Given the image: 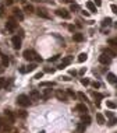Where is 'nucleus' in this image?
Instances as JSON below:
<instances>
[{
  "mask_svg": "<svg viewBox=\"0 0 117 133\" xmlns=\"http://www.w3.org/2000/svg\"><path fill=\"white\" fill-rule=\"evenodd\" d=\"M54 84H53L52 81H40V87H53Z\"/></svg>",
  "mask_w": 117,
  "mask_h": 133,
  "instance_id": "obj_28",
  "label": "nucleus"
},
{
  "mask_svg": "<svg viewBox=\"0 0 117 133\" xmlns=\"http://www.w3.org/2000/svg\"><path fill=\"white\" fill-rule=\"evenodd\" d=\"M65 93H67V94H68L70 97H73V98H75V97H77V94H75V93H74L73 90H70V88H67V90H65Z\"/></svg>",
  "mask_w": 117,
  "mask_h": 133,
  "instance_id": "obj_33",
  "label": "nucleus"
},
{
  "mask_svg": "<svg viewBox=\"0 0 117 133\" xmlns=\"http://www.w3.org/2000/svg\"><path fill=\"white\" fill-rule=\"evenodd\" d=\"M4 114H6V118H9V122L10 123H14V115H13V112H10V111H4Z\"/></svg>",
  "mask_w": 117,
  "mask_h": 133,
  "instance_id": "obj_19",
  "label": "nucleus"
},
{
  "mask_svg": "<svg viewBox=\"0 0 117 133\" xmlns=\"http://www.w3.org/2000/svg\"><path fill=\"white\" fill-rule=\"evenodd\" d=\"M99 62L102 64H110V62H112V57H110L109 55H106V53L103 52V53L99 56Z\"/></svg>",
  "mask_w": 117,
  "mask_h": 133,
  "instance_id": "obj_6",
  "label": "nucleus"
},
{
  "mask_svg": "<svg viewBox=\"0 0 117 133\" xmlns=\"http://www.w3.org/2000/svg\"><path fill=\"white\" fill-rule=\"evenodd\" d=\"M109 45H112V46H117V38H110L107 41Z\"/></svg>",
  "mask_w": 117,
  "mask_h": 133,
  "instance_id": "obj_30",
  "label": "nucleus"
},
{
  "mask_svg": "<svg viewBox=\"0 0 117 133\" xmlns=\"http://www.w3.org/2000/svg\"><path fill=\"white\" fill-rule=\"evenodd\" d=\"M116 86H117V84H116Z\"/></svg>",
  "mask_w": 117,
  "mask_h": 133,
  "instance_id": "obj_56",
  "label": "nucleus"
},
{
  "mask_svg": "<svg viewBox=\"0 0 117 133\" xmlns=\"http://www.w3.org/2000/svg\"><path fill=\"white\" fill-rule=\"evenodd\" d=\"M6 83H7V80H6L4 77H0V88L6 87Z\"/></svg>",
  "mask_w": 117,
  "mask_h": 133,
  "instance_id": "obj_34",
  "label": "nucleus"
},
{
  "mask_svg": "<svg viewBox=\"0 0 117 133\" xmlns=\"http://www.w3.org/2000/svg\"><path fill=\"white\" fill-rule=\"evenodd\" d=\"M1 126H3V123H1V119H0V129H1Z\"/></svg>",
  "mask_w": 117,
  "mask_h": 133,
  "instance_id": "obj_53",
  "label": "nucleus"
},
{
  "mask_svg": "<svg viewBox=\"0 0 117 133\" xmlns=\"http://www.w3.org/2000/svg\"><path fill=\"white\" fill-rule=\"evenodd\" d=\"M104 53H106V55H109L110 57H112V59L117 56L116 51H113V49H110V48H106V49H104Z\"/></svg>",
  "mask_w": 117,
  "mask_h": 133,
  "instance_id": "obj_16",
  "label": "nucleus"
},
{
  "mask_svg": "<svg viewBox=\"0 0 117 133\" xmlns=\"http://www.w3.org/2000/svg\"><path fill=\"white\" fill-rule=\"evenodd\" d=\"M68 30L71 31V32H74V31H75V28H74V25H68Z\"/></svg>",
  "mask_w": 117,
  "mask_h": 133,
  "instance_id": "obj_48",
  "label": "nucleus"
},
{
  "mask_svg": "<svg viewBox=\"0 0 117 133\" xmlns=\"http://www.w3.org/2000/svg\"><path fill=\"white\" fill-rule=\"evenodd\" d=\"M106 116H107V118H113V116H114V114H113V112H110V111H107V112H106Z\"/></svg>",
  "mask_w": 117,
  "mask_h": 133,
  "instance_id": "obj_43",
  "label": "nucleus"
},
{
  "mask_svg": "<svg viewBox=\"0 0 117 133\" xmlns=\"http://www.w3.org/2000/svg\"><path fill=\"white\" fill-rule=\"evenodd\" d=\"M34 1H39V0H34Z\"/></svg>",
  "mask_w": 117,
  "mask_h": 133,
  "instance_id": "obj_55",
  "label": "nucleus"
},
{
  "mask_svg": "<svg viewBox=\"0 0 117 133\" xmlns=\"http://www.w3.org/2000/svg\"><path fill=\"white\" fill-rule=\"evenodd\" d=\"M107 81L112 83V84H117V77H116V74L107 73Z\"/></svg>",
  "mask_w": 117,
  "mask_h": 133,
  "instance_id": "obj_15",
  "label": "nucleus"
},
{
  "mask_svg": "<svg viewBox=\"0 0 117 133\" xmlns=\"http://www.w3.org/2000/svg\"><path fill=\"white\" fill-rule=\"evenodd\" d=\"M77 97H78V98H79V99H81V101H88L87 95L84 94V93H78V94H77Z\"/></svg>",
  "mask_w": 117,
  "mask_h": 133,
  "instance_id": "obj_31",
  "label": "nucleus"
},
{
  "mask_svg": "<svg viewBox=\"0 0 117 133\" xmlns=\"http://www.w3.org/2000/svg\"><path fill=\"white\" fill-rule=\"evenodd\" d=\"M87 7L89 11H92V13H96V4L93 3V1H88L87 3Z\"/></svg>",
  "mask_w": 117,
  "mask_h": 133,
  "instance_id": "obj_17",
  "label": "nucleus"
},
{
  "mask_svg": "<svg viewBox=\"0 0 117 133\" xmlns=\"http://www.w3.org/2000/svg\"><path fill=\"white\" fill-rule=\"evenodd\" d=\"M29 98H31V101H39L42 97H40V93L38 90H32L29 93Z\"/></svg>",
  "mask_w": 117,
  "mask_h": 133,
  "instance_id": "obj_9",
  "label": "nucleus"
},
{
  "mask_svg": "<svg viewBox=\"0 0 117 133\" xmlns=\"http://www.w3.org/2000/svg\"><path fill=\"white\" fill-rule=\"evenodd\" d=\"M40 97L43 99H49L50 97H52V88H48V90H43L42 91V94H40Z\"/></svg>",
  "mask_w": 117,
  "mask_h": 133,
  "instance_id": "obj_13",
  "label": "nucleus"
},
{
  "mask_svg": "<svg viewBox=\"0 0 117 133\" xmlns=\"http://www.w3.org/2000/svg\"><path fill=\"white\" fill-rule=\"evenodd\" d=\"M6 30L7 31H15L17 30V22L14 21V20H9V21L6 22Z\"/></svg>",
  "mask_w": 117,
  "mask_h": 133,
  "instance_id": "obj_7",
  "label": "nucleus"
},
{
  "mask_svg": "<svg viewBox=\"0 0 117 133\" xmlns=\"http://www.w3.org/2000/svg\"><path fill=\"white\" fill-rule=\"evenodd\" d=\"M35 69H36V64H35V63H29V64H28V66H26V73H29V72H34V70Z\"/></svg>",
  "mask_w": 117,
  "mask_h": 133,
  "instance_id": "obj_25",
  "label": "nucleus"
},
{
  "mask_svg": "<svg viewBox=\"0 0 117 133\" xmlns=\"http://www.w3.org/2000/svg\"><path fill=\"white\" fill-rule=\"evenodd\" d=\"M36 11H38V16H39V17L46 18V20H49V18H50V16H49V13H48V10L43 9V7H39Z\"/></svg>",
  "mask_w": 117,
  "mask_h": 133,
  "instance_id": "obj_8",
  "label": "nucleus"
},
{
  "mask_svg": "<svg viewBox=\"0 0 117 133\" xmlns=\"http://www.w3.org/2000/svg\"><path fill=\"white\" fill-rule=\"evenodd\" d=\"M96 120H98V123L99 125H104L106 123V119H104V116L102 114H96Z\"/></svg>",
  "mask_w": 117,
  "mask_h": 133,
  "instance_id": "obj_18",
  "label": "nucleus"
},
{
  "mask_svg": "<svg viewBox=\"0 0 117 133\" xmlns=\"http://www.w3.org/2000/svg\"><path fill=\"white\" fill-rule=\"evenodd\" d=\"M17 115L20 116V118H26V112L22 109V111H18V112H17Z\"/></svg>",
  "mask_w": 117,
  "mask_h": 133,
  "instance_id": "obj_35",
  "label": "nucleus"
},
{
  "mask_svg": "<svg viewBox=\"0 0 117 133\" xmlns=\"http://www.w3.org/2000/svg\"><path fill=\"white\" fill-rule=\"evenodd\" d=\"M13 16H14L15 18H18L20 21H22V20H24V14H22L21 10H18V9H14V10H13Z\"/></svg>",
  "mask_w": 117,
  "mask_h": 133,
  "instance_id": "obj_12",
  "label": "nucleus"
},
{
  "mask_svg": "<svg viewBox=\"0 0 117 133\" xmlns=\"http://www.w3.org/2000/svg\"><path fill=\"white\" fill-rule=\"evenodd\" d=\"M95 3H96V6H100L102 4V0H95Z\"/></svg>",
  "mask_w": 117,
  "mask_h": 133,
  "instance_id": "obj_51",
  "label": "nucleus"
},
{
  "mask_svg": "<svg viewBox=\"0 0 117 133\" xmlns=\"http://www.w3.org/2000/svg\"><path fill=\"white\" fill-rule=\"evenodd\" d=\"M59 56H60V55H56V56H53V57H50L49 62H54V60H57V59H59Z\"/></svg>",
  "mask_w": 117,
  "mask_h": 133,
  "instance_id": "obj_42",
  "label": "nucleus"
},
{
  "mask_svg": "<svg viewBox=\"0 0 117 133\" xmlns=\"http://www.w3.org/2000/svg\"><path fill=\"white\" fill-rule=\"evenodd\" d=\"M31 102V98L28 97V95L25 94H21V95H18L17 97V104L18 105H21V107H28Z\"/></svg>",
  "mask_w": 117,
  "mask_h": 133,
  "instance_id": "obj_1",
  "label": "nucleus"
},
{
  "mask_svg": "<svg viewBox=\"0 0 117 133\" xmlns=\"http://www.w3.org/2000/svg\"><path fill=\"white\" fill-rule=\"evenodd\" d=\"M116 123H117V118H116V116H113V118H110V120L107 122V125H109V126H114Z\"/></svg>",
  "mask_w": 117,
  "mask_h": 133,
  "instance_id": "obj_29",
  "label": "nucleus"
},
{
  "mask_svg": "<svg viewBox=\"0 0 117 133\" xmlns=\"http://www.w3.org/2000/svg\"><path fill=\"white\" fill-rule=\"evenodd\" d=\"M106 107L110 108V109H114V108H117V104L113 102V101H106Z\"/></svg>",
  "mask_w": 117,
  "mask_h": 133,
  "instance_id": "obj_26",
  "label": "nucleus"
},
{
  "mask_svg": "<svg viewBox=\"0 0 117 133\" xmlns=\"http://www.w3.org/2000/svg\"><path fill=\"white\" fill-rule=\"evenodd\" d=\"M4 3H6L7 6H11V4L14 3V0H4Z\"/></svg>",
  "mask_w": 117,
  "mask_h": 133,
  "instance_id": "obj_44",
  "label": "nucleus"
},
{
  "mask_svg": "<svg viewBox=\"0 0 117 133\" xmlns=\"http://www.w3.org/2000/svg\"><path fill=\"white\" fill-rule=\"evenodd\" d=\"M85 72H87V69H85V67H82V69L79 70V74H84Z\"/></svg>",
  "mask_w": 117,
  "mask_h": 133,
  "instance_id": "obj_49",
  "label": "nucleus"
},
{
  "mask_svg": "<svg viewBox=\"0 0 117 133\" xmlns=\"http://www.w3.org/2000/svg\"><path fill=\"white\" fill-rule=\"evenodd\" d=\"M75 111L81 112V114H87V112H88V107L85 105V104H78L77 107H75Z\"/></svg>",
  "mask_w": 117,
  "mask_h": 133,
  "instance_id": "obj_11",
  "label": "nucleus"
},
{
  "mask_svg": "<svg viewBox=\"0 0 117 133\" xmlns=\"http://www.w3.org/2000/svg\"><path fill=\"white\" fill-rule=\"evenodd\" d=\"M54 70H56V69H53V67H52V69H50V67H48L45 72H46V73H54Z\"/></svg>",
  "mask_w": 117,
  "mask_h": 133,
  "instance_id": "obj_41",
  "label": "nucleus"
},
{
  "mask_svg": "<svg viewBox=\"0 0 117 133\" xmlns=\"http://www.w3.org/2000/svg\"><path fill=\"white\" fill-rule=\"evenodd\" d=\"M9 63H10L9 56H3V55H1V64H3V66H9Z\"/></svg>",
  "mask_w": 117,
  "mask_h": 133,
  "instance_id": "obj_24",
  "label": "nucleus"
},
{
  "mask_svg": "<svg viewBox=\"0 0 117 133\" xmlns=\"http://www.w3.org/2000/svg\"><path fill=\"white\" fill-rule=\"evenodd\" d=\"M70 74H71V76H75V74H77V72H75V70H70Z\"/></svg>",
  "mask_w": 117,
  "mask_h": 133,
  "instance_id": "obj_50",
  "label": "nucleus"
},
{
  "mask_svg": "<svg viewBox=\"0 0 117 133\" xmlns=\"http://www.w3.org/2000/svg\"><path fill=\"white\" fill-rule=\"evenodd\" d=\"M24 11L28 13V14H32V13H34V7H32L31 4H25V6H24Z\"/></svg>",
  "mask_w": 117,
  "mask_h": 133,
  "instance_id": "obj_20",
  "label": "nucleus"
},
{
  "mask_svg": "<svg viewBox=\"0 0 117 133\" xmlns=\"http://www.w3.org/2000/svg\"><path fill=\"white\" fill-rule=\"evenodd\" d=\"M11 43H13L14 49H20V48H21V38L13 37V38H11Z\"/></svg>",
  "mask_w": 117,
  "mask_h": 133,
  "instance_id": "obj_10",
  "label": "nucleus"
},
{
  "mask_svg": "<svg viewBox=\"0 0 117 133\" xmlns=\"http://www.w3.org/2000/svg\"><path fill=\"white\" fill-rule=\"evenodd\" d=\"M36 55H38V53H36L34 49H25V51H24V53H22L24 59L28 60V62H32V60H35Z\"/></svg>",
  "mask_w": 117,
  "mask_h": 133,
  "instance_id": "obj_2",
  "label": "nucleus"
},
{
  "mask_svg": "<svg viewBox=\"0 0 117 133\" xmlns=\"http://www.w3.org/2000/svg\"><path fill=\"white\" fill-rule=\"evenodd\" d=\"M3 14H4V7H3V6H0V17H1Z\"/></svg>",
  "mask_w": 117,
  "mask_h": 133,
  "instance_id": "obj_45",
  "label": "nucleus"
},
{
  "mask_svg": "<svg viewBox=\"0 0 117 133\" xmlns=\"http://www.w3.org/2000/svg\"><path fill=\"white\" fill-rule=\"evenodd\" d=\"M73 41H75V42H82V41H84V35L79 34V32H74Z\"/></svg>",
  "mask_w": 117,
  "mask_h": 133,
  "instance_id": "obj_14",
  "label": "nucleus"
},
{
  "mask_svg": "<svg viewBox=\"0 0 117 133\" xmlns=\"http://www.w3.org/2000/svg\"><path fill=\"white\" fill-rule=\"evenodd\" d=\"M81 83H82L84 86H89V84H91V83H89V80H88V78H82V80H81Z\"/></svg>",
  "mask_w": 117,
  "mask_h": 133,
  "instance_id": "obj_37",
  "label": "nucleus"
},
{
  "mask_svg": "<svg viewBox=\"0 0 117 133\" xmlns=\"http://www.w3.org/2000/svg\"><path fill=\"white\" fill-rule=\"evenodd\" d=\"M92 87H93V88H99V87H100V83L99 81H93V83H92Z\"/></svg>",
  "mask_w": 117,
  "mask_h": 133,
  "instance_id": "obj_38",
  "label": "nucleus"
},
{
  "mask_svg": "<svg viewBox=\"0 0 117 133\" xmlns=\"http://www.w3.org/2000/svg\"><path fill=\"white\" fill-rule=\"evenodd\" d=\"M56 14L59 16V17L64 18V20H68V18L71 17V14H70L67 10H64V9H57L56 10Z\"/></svg>",
  "mask_w": 117,
  "mask_h": 133,
  "instance_id": "obj_4",
  "label": "nucleus"
},
{
  "mask_svg": "<svg viewBox=\"0 0 117 133\" xmlns=\"http://www.w3.org/2000/svg\"><path fill=\"white\" fill-rule=\"evenodd\" d=\"M110 24H112V18H103V21H102V27H106V25H110Z\"/></svg>",
  "mask_w": 117,
  "mask_h": 133,
  "instance_id": "obj_27",
  "label": "nucleus"
},
{
  "mask_svg": "<svg viewBox=\"0 0 117 133\" xmlns=\"http://www.w3.org/2000/svg\"><path fill=\"white\" fill-rule=\"evenodd\" d=\"M70 10H71V11H78V10H79V6L75 4V3H73V4L70 6Z\"/></svg>",
  "mask_w": 117,
  "mask_h": 133,
  "instance_id": "obj_32",
  "label": "nucleus"
},
{
  "mask_svg": "<svg viewBox=\"0 0 117 133\" xmlns=\"http://www.w3.org/2000/svg\"><path fill=\"white\" fill-rule=\"evenodd\" d=\"M85 129H87V126H85V125H84V123H79L77 126V132L78 133H85Z\"/></svg>",
  "mask_w": 117,
  "mask_h": 133,
  "instance_id": "obj_23",
  "label": "nucleus"
},
{
  "mask_svg": "<svg viewBox=\"0 0 117 133\" xmlns=\"http://www.w3.org/2000/svg\"><path fill=\"white\" fill-rule=\"evenodd\" d=\"M60 80H63V81H70L71 78H70L68 76H63V77H60Z\"/></svg>",
  "mask_w": 117,
  "mask_h": 133,
  "instance_id": "obj_40",
  "label": "nucleus"
},
{
  "mask_svg": "<svg viewBox=\"0 0 117 133\" xmlns=\"http://www.w3.org/2000/svg\"><path fill=\"white\" fill-rule=\"evenodd\" d=\"M35 60H36V62H42V57H40V56H39V55H36V57H35Z\"/></svg>",
  "mask_w": 117,
  "mask_h": 133,
  "instance_id": "obj_47",
  "label": "nucleus"
},
{
  "mask_svg": "<svg viewBox=\"0 0 117 133\" xmlns=\"http://www.w3.org/2000/svg\"><path fill=\"white\" fill-rule=\"evenodd\" d=\"M112 10H113V11H114V13L117 14V6H116V4H112Z\"/></svg>",
  "mask_w": 117,
  "mask_h": 133,
  "instance_id": "obj_46",
  "label": "nucleus"
},
{
  "mask_svg": "<svg viewBox=\"0 0 117 133\" xmlns=\"http://www.w3.org/2000/svg\"><path fill=\"white\" fill-rule=\"evenodd\" d=\"M0 57H1V51H0Z\"/></svg>",
  "mask_w": 117,
  "mask_h": 133,
  "instance_id": "obj_54",
  "label": "nucleus"
},
{
  "mask_svg": "<svg viewBox=\"0 0 117 133\" xmlns=\"http://www.w3.org/2000/svg\"><path fill=\"white\" fill-rule=\"evenodd\" d=\"M43 77V73H42V72H40V73H36L35 74V78H36V80H39V78H42Z\"/></svg>",
  "mask_w": 117,
  "mask_h": 133,
  "instance_id": "obj_39",
  "label": "nucleus"
},
{
  "mask_svg": "<svg viewBox=\"0 0 117 133\" xmlns=\"http://www.w3.org/2000/svg\"><path fill=\"white\" fill-rule=\"evenodd\" d=\"M73 62V56H65V57H63V60H61V63L57 66V69H64L65 66H68L70 63Z\"/></svg>",
  "mask_w": 117,
  "mask_h": 133,
  "instance_id": "obj_3",
  "label": "nucleus"
},
{
  "mask_svg": "<svg viewBox=\"0 0 117 133\" xmlns=\"http://www.w3.org/2000/svg\"><path fill=\"white\" fill-rule=\"evenodd\" d=\"M82 123L85 125V126L91 125V118H89L88 115H82Z\"/></svg>",
  "mask_w": 117,
  "mask_h": 133,
  "instance_id": "obj_22",
  "label": "nucleus"
},
{
  "mask_svg": "<svg viewBox=\"0 0 117 133\" xmlns=\"http://www.w3.org/2000/svg\"><path fill=\"white\" fill-rule=\"evenodd\" d=\"M88 59V55L87 53H79V56H78V62H79V63H82V62H85V60Z\"/></svg>",
  "mask_w": 117,
  "mask_h": 133,
  "instance_id": "obj_21",
  "label": "nucleus"
},
{
  "mask_svg": "<svg viewBox=\"0 0 117 133\" xmlns=\"http://www.w3.org/2000/svg\"><path fill=\"white\" fill-rule=\"evenodd\" d=\"M54 95H56V98L59 99V101H63V102H67V94H65L64 91L57 90L56 93H54Z\"/></svg>",
  "mask_w": 117,
  "mask_h": 133,
  "instance_id": "obj_5",
  "label": "nucleus"
},
{
  "mask_svg": "<svg viewBox=\"0 0 117 133\" xmlns=\"http://www.w3.org/2000/svg\"><path fill=\"white\" fill-rule=\"evenodd\" d=\"M92 95L95 97V99H102V98H103V95L99 94V93H92Z\"/></svg>",
  "mask_w": 117,
  "mask_h": 133,
  "instance_id": "obj_36",
  "label": "nucleus"
},
{
  "mask_svg": "<svg viewBox=\"0 0 117 133\" xmlns=\"http://www.w3.org/2000/svg\"><path fill=\"white\" fill-rule=\"evenodd\" d=\"M82 16H85V17H89V13H88V11H82Z\"/></svg>",
  "mask_w": 117,
  "mask_h": 133,
  "instance_id": "obj_52",
  "label": "nucleus"
}]
</instances>
